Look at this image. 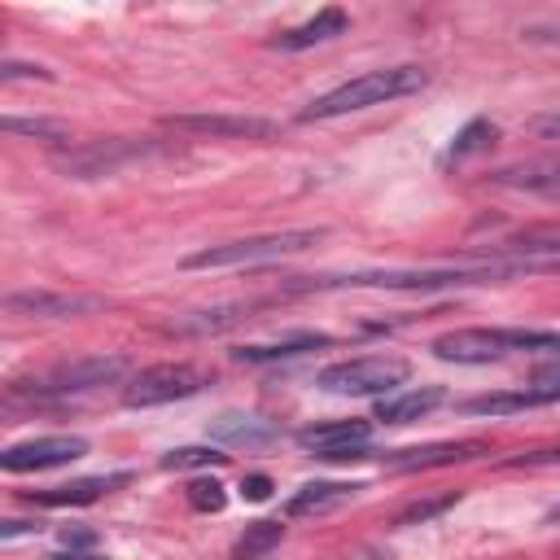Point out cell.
Segmentation results:
<instances>
[{"mask_svg": "<svg viewBox=\"0 0 560 560\" xmlns=\"http://www.w3.org/2000/svg\"><path fill=\"white\" fill-rule=\"evenodd\" d=\"M429 83V70L424 66H385V70H368L324 96H315L298 118L302 122H324V118H341V114H354V109H372V105H385V101H398V96H411Z\"/></svg>", "mask_w": 560, "mask_h": 560, "instance_id": "6da1fadb", "label": "cell"}, {"mask_svg": "<svg viewBox=\"0 0 560 560\" xmlns=\"http://www.w3.org/2000/svg\"><path fill=\"white\" fill-rule=\"evenodd\" d=\"M324 228H280V232H258V236H236V241H219L206 245L197 254H188L179 267L184 271H228V267H262V262H280L293 254H306L324 241Z\"/></svg>", "mask_w": 560, "mask_h": 560, "instance_id": "7a4b0ae2", "label": "cell"}, {"mask_svg": "<svg viewBox=\"0 0 560 560\" xmlns=\"http://www.w3.org/2000/svg\"><path fill=\"white\" fill-rule=\"evenodd\" d=\"M446 363H494L508 354H560V332L556 328H455L433 337L429 346Z\"/></svg>", "mask_w": 560, "mask_h": 560, "instance_id": "3957f363", "label": "cell"}, {"mask_svg": "<svg viewBox=\"0 0 560 560\" xmlns=\"http://www.w3.org/2000/svg\"><path fill=\"white\" fill-rule=\"evenodd\" d=\"M127 372H131L127 354H83V359H66V363H52L44 372L18 376L9 385V398H70V394H88V389L114 385Z\"/></svg>", "mask_w": 560, "mask_h": 560, "instance_id": "277c9868", "label": "cell"}, {"mask_svg": "<svg viewBox=\"0 0 560 560\" xmlns=\"http://www.w3.org/2000/svg\"><path fill=\"white\" fill-rule=\"evenodd\" d=\"M407 376H411L407 359H394V354H359V359H341V363L319 368L315 385L324 394H341V398H385Z\"/></svg>", "mask_w": 560, "mask_h": 560, "instance_id": "5b68a950", "label": "cell"}, {"mask_svg": "<svg viewBox=\"0 0 560 560\" xmlns=\"http://www.w3.org/2000/svg\"><path fill=\"white\" fill-rule=\"evenodd\" d=\"M210 385V372L197 363H153L144 372H136V381L127 385L122 402L127 407H162V402H179L192 398Z\"/></svg>", "mask_w": 560, "mask_h": 560, "instance_id": "8992f818", "label": "cell"}, {"mask_svg": "<svg viewBox=\"0 0 560 560\" xmlns=\"http://www.w3.org/2000/svg\"><path fill=\"white\" fill-rule=\"evenodd\" d=\"M153 149H158L153 140H92V144L57 153L52 162L66 179H101V175H118L127 162L149 158Z\"/></svg>", "mask_w": 560, "mask_h": 560, "instance_id": "52a82bcc", "label": "cell"}, {"mask_svg": "<svg viewBox=\"0 0 560 560\" xmlns=\"http://www.w3.org/2000/svg\"><path fill=\"white\" fill-rule=\"evenodd\" d=\"M88 455V438L79 433H48V438H26L0 451V468L4 472H44V468H61Z\"/></svg>", "mask_w": 560, "mask_h": 560, "instance_id": "ba28073f", "label": "cell"}, {"mask_svg": "<svg viewBox=\"0 0 560 560\" xmlns=\"http://www.w3.org/2000/svg\"><path fill=\"white\" fill-rule=\"evenodd\" d=\"M166 127L188 131V136H210V140H276L280 122L258 118V114H171Z\"/></svg>", "mask_w": 560, "mask_h": 560, "instance_id": "9c48e42d", "label": "cell"}, {"mask_svg": "<svg viewBox=\"0 0 560 560\" xmlns=\"http://www.w3.org/2000/svg\"><path fill=\"white\" fill-rule=\"evenodd\" d=\"M101 306L105 302L92 293H52V289H18L4 298V311L22 319H83L96 315Z\"/></svg>", "mask_w": 560, "mask_h": 560, "instance_id": "30bf717a", "label": "cell"}, {"mask_svg": "<svg viewBox=\"0 0 560 560\" xmlns=\"http://www.w3.org/2000/svg\"><path fill=\"white\" fill-rule=\"evenodd\" d=\"M486 258H499L508 262L516 276L525 271H560V232H525V236H512V241H494L486 249Z\"/></svg>", "mask_w": 560, "mask_h": 560, "instance_id": "8fae6325", "label": "cell"}, {"mask_svg": "<svg viewBox=\"0 0 560 560\" xmlns=\"http://www.w3.org/2000/svg\"><path fill=\"white\" fill-rule=\"evenodd\" d=\"M372 438V420H324V424H306L298 429V446L315 451L319 459H350L368 446Z\"/></svg>", "mask_w": 560, "mask_h": 560, "instance_id": "7c38bea8", "label": "cell"}, {"mask_svg": "<svg viewBox=\"0 0 560 560\" xmlns=\"http://www.w3.org/2000/svg\"><path fill=\"white\" fill-rule=\"evenodd\" d=\"M131 472H101V477H79V481H66V486H52V490H31L26 503H39V508H83V503H96L101 494L127 486Z\"/></svg>", "mask_w": 560, "mask_h": 560, "instance_id": "4fadbf2b", "label": "cell"}, {"mask_svg": "<svg viewBox=\"0 0 560 560\" xmlns=\"http://www.w3.org/2000/svg\"><path fill=\"white\" fill-rule=\"evenodd\" d=\"M442 402H446V389H442V385H411V389L385 394V398L376 402V416H372V420H381V424H411V420L429 416V411L442 407Z\"/></svg>", "mask_w": 560, "mask_h": 560, "instance_id": "5bb4252c", "label": "cell"}, {"mask_svg": "<svg viewBox=\"0 0 560 560\" xmlns=\"http://www.w3.org/2000/svg\"><path fill=\"white\" fill-rule=\"evenodd\" d=\"M210 438L219 446H245V451H258V446H271L280 438V429L262 416H245V411H223L219 420H210Z\"/></svg>", "mask_w": 560, "mask_h": 560, "instance_id": "9a60e30c", "label": "cell"}, {"mask_svg": "<svg viewBox=\"0 0 560 560\" xmlns=\"http://www.w3.org/2000/svg\"><path fill=\"white\" fill-rule=\"evenodd\" d=\"M319 346H332V337H328V332H311V328H302V332H284V337H276V341L236 346L232 359H236V363H276V359H298V354L319 350Z\"/></svg>", "mask_w": 560, "mask_h": 560, "instance_id": "2e32d148", "label": "cell"}, {"mask_svg": "<svg viewBox=\"0 0 560 560\" xmlns=\"http://www.w3.org/2000/svg\"><path fill=\"white\" fill-rule=\"evenodd\" d=\"M346 26H350L346 9H319V13L306 18L302 26L280 31V35L271 39V48H280V52H302V48H315V44H324V39H337Z\"/></svg>", "mask_w": 560, "mask_h": 560, "instance_id": "e0dca14e", "label": "cell"}, {"mask_svg": "<svg viewBox=\"0 0 560 560\" xmlns=\"http://www.w3.org/2000/svg\"><path fill=\"white\" fill-rule=\"evenodd\" d=\"M354 494H359V486H354V481H306L302 490H293V494H289L284 512H289V516H324V512H332V508L350 503Z\"/></svg>", "mask_w": 560, "mask_h": 560, "instance_id": "ac0fdd59", "label": "cell"}, {"mask_svg": "<svg viewBox=\"0 0 560 560\" xmlns=\"http://www.w3.org/2000/svg\"><path fill=\"white\" fill-rule=\"evenodd\" d=\"M486 446L481 442H433V446H416V451H389V468L398 472H411V468H438V464H459V459H472L481 455Z\"/></svg>", "mask_w": 560, "mask_h": 560, "instance_id": "d6986e66", "label": "cell"}, {"mask_svg": "<svg viewBox=\"0 0 560 560\" xmlns=\"http://www.w3.org/2000/svg\"><path fill=\"white\" fill-rule=\"evenodd\" d=\"M556 398H560V389H551V385H529V389H499V394L468 398L464 411H468V416H508V411L542 407V402H556Z\"/></svg>", "mask_w": 560, "mask_h": 560, "instance_id": "ffe728a7", "label": "cell"}, {"mask_svg": "<svg viewBox=\"0 0 560 560\" xmlns=\"http://www.w3.org/2000/svg\"><path fill=\"white\" fill-rule=\"evenodd\" d=\"M490 184H499V188H521V192H538V197H560V162L508 166V171H494Z\"/></svg>", "mask_w": 560, "mask_h": 560, "instance_id": "44dd1931", "label": "cell"}, {"mask_svg": "<svg viewBox=\"0 0 560 560\" xmlns=\"http://www.w3.org/2000/svg\"><path fill=\"white\" fill-rule=\"evenodd\" d=\"M249 311H258V302H232V306H214V311H197V315H184L171 324V332L179 337H206V332H223L241 319H249Z\"/></svg>", "mask_w": 560, "mask_h": 560, "instance_id": "7402d4cb", "label": "cell"}, {"mask_svg": "<svg viewBox=\"0 0 560 560\" xmlns=\"http://www.w3.org/2000/svg\"><path fill=\"white\" fill-rule=\"evenodd\" d=\"M284 538V525L280 521H249L245 534L232 542V560H267Z\"/></svg>", "mask_w": 560, "mask_h": 560, "instance_id": "603a6c76", "label": "cell"}, {"mask_svg": "<svg viewBox=\"0 0 560 560\" xmlns=\"http://www.w3.org/2000/svg\"><path fill=\"white\" fill-rule=\"evenodd\" d=\"M499 136V127L490 122V118H468L459 131H455V140L446 144V153H442V166H451V162H464V158H472V153H481V149H490V140Z\"/></svg>", "mask_w": 560, "mask_h": 560, "instance_id": "cb8c5ba5", "label": "cell"}, {"mask_svg": "<svg viewBox=\"0 0 560 560\" xmlns=\"http://www.w3.org/2000/svg\"><path fill=\"white\" fill-rule=\"evenodd\" d=\"M228 455L219 451V446H175V451H166L162 455V468L166 472H184V468H214V464H223Z\"/></svg>", "mask_w": 560, "mask_h": 560, "instance_id": "d4e9b609", "label": "cell"}, {"mask_svg": "<svg viewBox=\"0 0 560 560\" xmlns=\"http://www.w3.org/2000/svg\"><path fill=\"white\" fill-rule=\"evenodd\" d=\"M4 131L9 136H31V140H70V127L57 122V118H4Z\"/></svg>", "mask_w": 560, "mask_h": 560, "instance_id": "484cf974", "label": "cell"}, {"mask_svg": "<svg viewBox=\"0 0 560 560\" xmlns=\"http://www.w3.org/2000/svg\"><path fill=\"white\" fill-rule=\"evenodd\" d=\"M188 503H192L197 512H223V508H228V490H223L214 477H197V481L188 486Z\"/></svg>", "mask_w": 560, "mask_h": 560, "instance_id": "4316f807", "label": "cell"}, {"mask_svg": "<svg viewBox=\"0 0 560 560\" xmlns=\"http://www.w3.org/2000/svg\"><path fill=\"white\" fill-rule=\"evenodd\" d=\"M459 494L451 490V494H438V499H416V503H407L402 512H398V521L394 525H424L429 516H438V512H446L451 503H455Z\"/></svg>", "mask_w": 560, "mask_h": 560, "instance_id": "83f0119b", "label": "cell"}, {"mask_svg": "<svg viewBox=\"0 0 560 560\" xmlns=\"http://www.w3.org/2000/svg\"><path fill=\"white\" fill-rule=\"evenodd\" d=\"M13 79H39V83H52V70L48 66H35V61H0V83H13Z\"/></svg>", "mask_w": 560, "mask_h": 560, "instance_id": "f1b7e54d", "label": "cell"}, {"mask_svg": "<svg viewBox=\"0 0 560 560\" xmlns=\"http://www.w3.org/2000/svg\"><path fill=\"white\" fill-rule=\"evenodd\" d=\"M525 127H529L538 140H556V144H560V109H551V114H534Z\"/></svg>", "mask_w": 560, "mask_h": 560, "instance_id": "f546056e", "label": "cell"}, {"mask_svg": "<svg viewBox=\"0 0 560 560\" xmlns=\"http://www.w3.org/2000/svg\"><path fill=\"white\" fill-rule=\"evenodd\" d=\"M241 494H245V499H254V503L271 499V477H262V472H249V477L241 481Z\"/></svg>", "mask_w": 560, "mask_h": 560, "instance_id": "4dcf8cb0", "label": "cell"}, {"mask_svg": "<svg viewBox=\"0 0 560 560\" xmlns=\"http://www.w3.org/2000/svg\"><path fill=\"white\" fill-rule=\"evenodd\" d=\"M18 534H39V521H0V538L9 542V538H18Z\"/></svg>", "mask_w": 560, "mask_h": 560, "instance_id": "1f68e13d", "label": "cell"}, {"mask_svg": "<svg viewBox=\"0 0 560 560\" xmlns=\"http://www.w3.org/2000/svg\"><path fill=\"white\" fill-rule=\"evenodd\" d=\"M534 385H551V389H560V363L538 368V372H534Z\"/></svg>", "mask_w": 560, "mask_h": 560, "instance_id": "d6a6232c", "label": "cell"}, {"mask_svg": "<svg viewBox=\"0 0 560 560\" xmlns=\"http://www.w3.org/2000/svg\"><path fill=\"white\" fill-rule=\"evenodd\" d=\"M61 542L74 551V547H88V542H92V534H83V529H66V534H61Z\"/></svg>", "mask_w": 560, "mask_h": 560, "instance_id": "836d02e7", "label": "cell"}, {"mask_svg": "<svg viewBox=\"0 0 560 560\" xmlns=\"http://www.w3.org/2000/svg\"><path fill=\"white\" fill-rule=\"evenodd\" d=\"M48 560H105L96 551H61V556H48Z\"/></svg>", "mask_w": 560, "mask_h": 560, "instance_id": "e575fe53", "label": "cell"}]
</instances>
